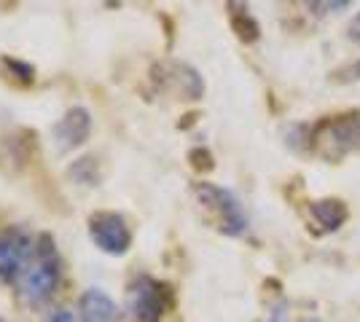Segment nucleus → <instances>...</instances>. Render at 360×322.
Wrapping results in <instances>:
<instances>
[{"mask_svg":"<svg viewBox=\"0 0 360 322\" xmlns=\"http://www.w3.org/2000/svg\"><path fill=\"white\" fill-rule=\"evenodd\" d=\"M312 215L326 231H336L345 226V220L349 217V210H347L345 201L339 199H320L312 204Z\"/></svg>","mask_w":360,"mask_h":322,"instance_id":"obj_10","label":"nucleus"},{"mask_svg":"<svg viewBox=\"0 0 360 322\" xmlns=\"http://www.w3.org/2000/svg\"><path fill=\"white\" fill-rule=\"evenodd\" d=\"M3 67H8V70H11L19 81H25V83H32V81H35V67H32V65H27V62L3 60Z\"/></svg>","mask_w":360,"mask_h":322,"instance_id":"obj_13","label":"nucleus"},{"mask_svg":"<svg viewBox=\"0 0 360 322\" xmlns=\"http://www.w3.org/2000/svg\"><path fill=\"white\" fill-rule=\"evenodd\" d=\"M68 175H70L78 185H86V188H94V185H100V180H103L100 164H97V159H91V156H84V159L73 161L70 169H68Z\"/></svg>","mask_w":360,"mask_h":322,"instance_id":"obj_11","label":"nucleus"},{"mask_svg":"<svg viewBox=\"0 0 360 322\" xmlns=\"http://www.w3.org/2000/svg\"><path fill=\"white\" fill-rule=\"evenodd\" d=\"M309 322H315V320H309Z\"/></svg>","mask_w":360,"mask_h":322,"instance_id":"obj_19","label":"nucleus"},{"mask_svg":"<svg viewBox=\"0 0 360 322\" xmlns=\"http://www.w3.org/2000/svg\"><path fill=\"white\" fill-rule=\"evenodd\" d=\"M231 25H234V30H237V35H240L242 41H255L258 38V25H255V19L250 14L234 16Z\"/></svg>","mask_w":360,"mask_h":322,"instance_id":"obj_12","label":"nucleus"},{"mask_svg":"<svg viewBox=\"0 0 360 322\" xmlns=\"http://www.w3.org/2000/svg\"><path fill=\"white\" fill-rule=\"evenodd\" d=\"M360 145V110H349L342 116H330L312 129V148L328 161H339L342 156Z\"/></svg>","mask_w":360,"mask_h":322,"instance_id":"obj_2","label":"nucleus"},{"mask_svg":"<svg viewBox=\"0 0 360 322\" xmlns=\"http://www.w3.org/2000/svg\"><path fill=\"white\" fill-rule=\"evenodd\" d=\"M333 81H342V83H349V81H360V62L355 65H347L339 73H333Z\"/></svg>","mask_w":360,"mask_h":322,"instance_id":"obj_14","label":"nucleus"},{"mask_svg":"<svg viewBox=\"0 0 360 322\" xmlns=\"http://www.w3.org/2000/svg\"><path fill=\"white\" fill-rule=\"evenodd\" d=\"M153 81L159 89L175 94L180 100H199L205 94V81L186 62H162L153 67Z\"/></svg>","mask_w":360,"mask_h":322,"instance_id":"obj_6","label":"nucleus"},{"mask_svg":"<svg viewBox=\"0 0 360 322\" xmlns=\"http://www.w3.org/2000/svg\"><path fill=\"white\" fill-rule=\"evenodd\" d=\"M60 276L62 263L57 255V247H54V239L49 234H41L35 242L32 261L27 263L25 274L19 276V298L30 307H41L54 295L57 285H60Z\"/></svg>","mask_w":360,"mask_h":322,"instance_id":"obj_1","label":"nucleus"},{"mask_svg":"<svg viewBox=\"0 0 360 322\" xmlns=\"http://www.w3.org/2000/svg\"><path fill=\"white\" fill-rule=\"evenodd\" d=\"M81 322H119V307L116 301L100 288H91L78 301Z\"/></svg>","mask_w":360,"mask_h":322,"instance_id":"obj_9","label":"nucleus"},{"mask_svg":"<svg viewBox=\"0 0 360 322\" xmlns=\"http://www.w3.org/2000/svg\"><path fill=\"white\" fill-rule=\"evenodd\" d=\"M127 307L137 322H159L167 309L162 285L150 276H137L127 293Z\"/></svg>","mask_w":360,"mask_h":322,"instance_id":"obj_7","label":"nucleus"},{"mask_svg":"<svg viewBox=\"0 0 360 322\" xmlns=\"http://www.w3.org/2000/svg\"><path fill=\"white\" fill-rule=\"evenodd\" d=\"M32 255H35V242L27 231H3L0 234V282H19Z\"/></svg>","mask_w":360,"mask_h":322,"instance_id":"obj_5","label":"nucleus"},{"mask_svg":"<svg viewBox=\"0 0 360 322\" xmlns=\"http://www.w3.org/2000/svg\"><path fill=\"white\" fill-rule=\"evenodd\" d=\"M91 135V113L84 105H75L65 110L60 121L51 126V142L60 154H70L81 148Z\"/></svg>","mask_w":360,"mask_h":322,"instance_id":"obj_8","label":"nucleus"},{"mask_svg":"<svg viewBox=\"0 0 360 322\" xmlns=\"http://www.w3.org/2000/svg\"><path fill=\"white\" fill-rule=\"evenodd\" d=\"M347 38H349L352 43H358V46H360V11L355 14V19L349 22V27H347Z\"/></svg>","mask_w":360,"mask_h":322,"instance_id":"obj_17","label":"nucleus"},{"mask_svg":"<svg viewBox=\"0 0 360 322\" xmlns=\"http://www.w3.org/2000/svg\"><path fill=\"white\" fill-rule=\"evenodd\" d=\"M0 322H8V320H3V317H0Z\"/></svg>","mask_w":360,"mask_h":322,"instance_id":"obj_18","label":"nucleus"},{"mask_svg":"<svg viewBox=\"0 0 360 322\" xmlns=\"http://www.w3.org/2000/svg\"><path fill=\"white\" fill-rule=\"evenodd\" d=\"M194 194L199 204L207 210V213L215 215L218 226L224 234L229 236H242L248 231V215L242 210L240 199L229 191V188H221L215 183H196Z\"/></svg>","mask_w":360,"mask_h":322,"instance_id":"obj_3","label":"nucleus"},{"mask_svg":"<svg viewBox=\"0 0 360 322\" xmlns=\"http://www.w3.org/2000/svg\"><path fill=\"white\" fill-rule=\"evenodd\" d=\"M89 239L105 255H127L132 247V231L124 215L119 213H94L89 217Z\"/></svg>","mask_w":360,"mask_h":322,"instance_id":"obj_4","label":"nucleus"},{"mask_svg":"<svg viewBox=\"0 0 360 322\" xmlns=\"http://www.w3.org/2000/svg\"><path fill=\"white\" fill-rule=\"evenodd\" d=\"M44 322H75V314L70 311V309L57 307V309H51V311L46 314V320H44Z\"/></svg>","mask_w":360,"mask_h":322,"instance_id":"obj_15","label":"nucleus"},{"mask_svg":"<svg viewBox=\"0 0 360 322\" xmlns=\"http://www.w3.org/2000/svg\"><path fill=\"white\" fill-rule=\"evenodd\" d=\"M269 322H290L288 317V307L285 304H274L269 311Z\"/></svg>","mask_w":360,"mask_h":322,"instance_id":"obj_16","label":"nucleus"}]
</instances>
